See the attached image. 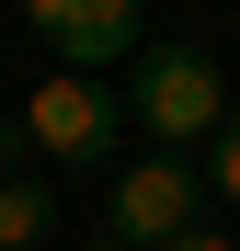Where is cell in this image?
Listing matches in <instances>:
<instances>
[{
  "label": "cell",
  "instance_id": "obj_1",
  "mask_svg": "<svg viewBox=\"0 0 240 251\" xmlns=\"http://www.w3.org/2000/svg\"><path fill=\"white\" fill-rule=\"evenodd\" d=\"M137 126L160 137V160H183L194 137H217L229 126V80L206 46H149L137 57Z\"/></svg>",
  "mask_w": 240,
  "mask_h": 251
},
{
  "label": "cell",
  "instance_id": "obj_2",
  "mask_svg": "<svg viewBox=\"0 0 240 251\" xmlns=\"http://www.w3.org/2000/svg\"><path fill=\"white\" fill-rule=\"evenodd\" d=\"M23 137H34V160H57V172H92V160L126 137V103L103 92V80H69V69H46L23 92Z\"/></svg>",
  "mask_w": 240,
  "mask_h": 251
},
{
  "label": "cell",
  "instance_id": "obj_3",
  "mask_svg": "<svg viewBox=\"0 0 240 251\" xmlns=\"http://www.w3.org/2000/svg\"><path fill=\"white\" fill-rule=\"evenodd\" d=\"M206 228V172L194 160H137V172H114V228L103 240H126V251H172Z\"/></svg>",
  "mask_w": 240,
  "mask_h": 251
},
{
  "label": "cell",
  "instance_id": "obj_4",
  "mask_svg": "<svg viewBox=\"0 0 240 251\" xmlns=\"http://www.w3.org/2000/svg\"><path fill=\"white\" fill-rule=\"evenodd\" d=\"M34 46L69 80H103L114 57H149V12L137 0H34Z\"/></svg>",
  "mask_w": 240,
  "mask_h": 251
},
{
  "label": "cell",
  "instance_id": "obj_5",
  "mask_svg": "<svg viewBox=\"0 0 240 251\" xmlns=\"http://www.w3.org/2000/svg\"><path fill=\"white\" fill-rule=\"evenodd\" d=\"M57 240V183H0V251H46Z\"/></svg>",
  "mask_w": 240,
  "mask_h": 251
},
{
  "label": "cell",
  "instance_id": "obj_6",
  "mask_svg": "<svg viewBox=\"0 0 240 251\" xmlns=\"http://www.w3.org/2000/svg\"><path fill=\"white\" fill-rule=\"evenodd\" d=\"M206 194H229V205H240V103H229V126L206 137Z\"/></svg>",
  "mask_w": 240,
  "mask_h": 251
},
{
  "label": "cell",
  "instance_id": "obj_7",
  "mask_svg": "<svg viewBox=\"0 0 240 251\" xmlns=\"http://www.w3.org/2000/svg\"><path fill=\"white\" fill-rule=\"evenodd\" d=\"M0 183H34V137H23V114H0Z\"/></svg>",
  "mask_w": 240,
  "mask_h": 251
},
{
  "label": "cell",
  "instance_id": "obj_8",
  "mask_svg": "<svg viewBox=\"0 0 240 251\" xmlns=\"http://www.w3.org/2000/svg\"><path fill=\"white\" fill-rule=\"evenodd\" d=\"M172 251H240V240H229V228H194V240H172Z\"/></svg>",
  "mask_w": 240,
  "mask_h": 251
},
{
  "label": "cell",
  "instance_id": "obj_9",
  "mask_svg": "<svg viewBox=\"0 0 240 251\" xmlns=\"http://www.w3.org/2000/svg\"><path fill=\"white\" fill-rule=\"evenodd\" d=\"M92 251H126V240H92Z\"/></svg>",
  "mask_w": 240,
  "mask_h": 251
}]
</instances>
